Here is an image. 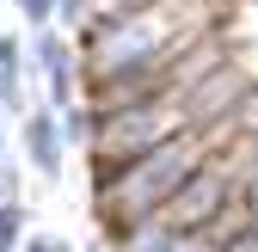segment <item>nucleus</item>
I'll use <instances>...</instances> for the list:
<instances>
[{"label":"nucleus","mask_w":258,"mask_h":252,"mask_svg":"<svg viewBox=\"0 0 258 252\" xmlns=\"http://www.w3.org/2000/svg\"><path fill=\"white\" fill-rule=\"evenodd\" d=\"M19 228H25V209L0 203V252H19Z\"/></svg>","instance_id":"7"},{"label":"nucleus","mask_w":258,"mask_h":252,"mask_svg":"<svg viewBox=\"0 0 258 252\" xmlns=\"http://www.w3.org/2000/svg\"><path fill=\"white\" fill-rule=\"evenodd\" d=\"M117 240V252H166V240H172V228L160 222V215H148V222H129L123 234H111Z\"/></svg>","instance_id":"5"},{"label":"nucleus","mask_w":258,"mask_h":252,"mask_svg":"<svg viewBox=\"0 0 258 252\" xmlns=\"http://www.w3.org/2000/svg\"><path fill=\"white\" fill-rule=\"evenodd\" d=\"M203 154H209V136L203 130H178V136H166L160 148L123 160L111 178H99V222H105V234H123L129 222L160 215L166 197L203 166Z\"/></svg>","instance_id":"1"},{"label":"nucleus","mask_w":258,"mask_h":252,"mask_svg":"<svg viewBox=\"0 0 258 252\" xmlns=\"http://www.w3.org/2000/svg\"><path fill=\"white\" fill-rule=\"evenodd\" d=\"M234 203V178H228V160H215V154H203V166L190 172L178 191L166 197V209H160V222H166L172 234H197L209 228L221 209Z\"/></svg>","instance_id":"3"},{"label":"nucleus","mask_w":258,"mask_h":252,"mask_svg":"<svg viewBox=\"0 0 258 252\" xmlns=\"http://www.w3.org/2000/svg\"><path fill=\"white\" fill-rule=\"evenodd\" d=\"M37 55H43V68H61V61H74V55H68V43H61L55 31H43V37H37Z\"/></svg>","instance_id":"8"},{"label":"nucleus","mask_w":258,"mask_h":252,"mask_svg":"<svg viewBox=\"0 0 258 252\" xmlns=\"http://www.w3.org/2000/svg\"><path fill=\"white\" fill-rule=\"evenodd\" d=\"M25 252H68L61 240H25Z\"/></svg>","instance_id":"11"},{"label":"nucleus","mask_w":258,"mask_h":252,"mask_svg":"<svg viewBox=\"0 0 258 252\" xmlns=\"http://www.w3.org/2000/svg\"><path fill=\"white\" fill-rule=\"evenodd\" d=\"M19 13H25L31 25H49V13H55V0H19Z\"/></svg>","instance_id":"10"},{"label":"nucleus","mask_w":258,"mask_h":252,"mask_svg":"<svg viewBox=\"0 0 258 252\" xmlns=\"http://www.w3.org/2000/svg\"><path fill=\"white\" fill-rule=\"evenodd\" d=\"M190 130L184 117V99H142L129 111H111V117H92V166H99V178H111L123 160H136V154L160 148L166 136Z\"/></svg>","instance_id":"2"},{"label":"nucleus","mask_w":258,"mask_h":252,"mask_svg":"<svg viewBox=\"0 0 258 252\" xmlns=\"http://www.w3.org/2000/svg\"><path fill=\"white\" fill-rule=\"evenodd\" d=\"M221 252H258V222H246V228H240L228 246H221Z\"/></svg>","instance_id":"9"},{"label":"nucleus","mask_w":258,"mask_h":252,"mask_svg":"<svg viewBox=\"0 0 258 252\" xmlns=\"http://www.w3.org/2000/svg\"><path fill=\"white\" fill-rule=\"evenodd\" d=\"M99 252H105V246H99Z\"/></svg>","instance_id":"12"},{"label":"nucleus","mask_w":258,"mask_h":252,"mask_svg":"<svg viewBox=\"0 0 258 252\" xmlns=\"http://www.w3.org/2000/svg\"><path fill=\"white\" fill-rule=\"evenodd\" d=\"M19 105V43L0 37V111Z\"/></svg>","instance_id":"6"},{"label":"nucleus","mask_w":258,"mask_h":252,"mask_svg":"<svg viewBox=\"0 0 258 252\" xmlns=\"http://www.w3.org/2000/svg\"><path fill=\"white\" fill-rule=\"evenodd\" d=\"M25 148H31V160H37L43 178L61 172V130H55V111H37V117H25Z\"/></svg>","instance_id":"4"}]
</instances>
